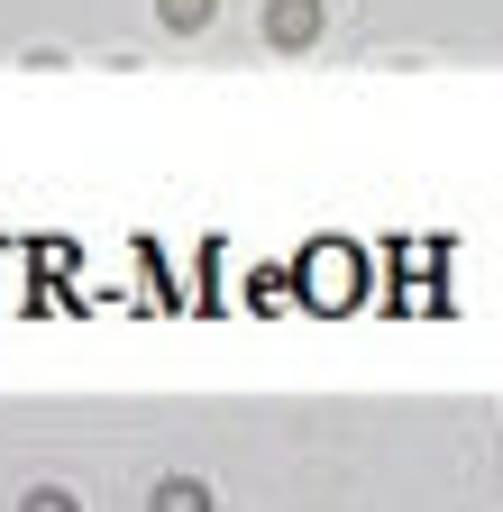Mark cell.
<instances>
[{
    "mask_svg": "<svg viewBox=\"0 0 503 512\" xmlns=\"http://www.w3.org/2000/svg\"><path fill=\"white\" fill-rule=\"evenodd\" d=\"M147 512H211V485H202V476H165Z\"/></svg>",
    "mask_w": 503,
    "mask_h": 512,
    "instance_id": "obj_2",
    "label": "cell"
},
{
    "mask_svg": "<svg viewBox=\"0 0 503 512\" xmlns=\"http://www.w3.org/2000/svg\"><path fill=\"white\" fill-rule=\"evenodd\" d=\"M266 37L275 46H311V37H321V0H275V10H266Z\"/></svg>",
    "mask_w": 503,
    "mask_h": 512,
    "instance_id": "obj_1",
    "label": "cell"
},
{
    "mask_svg": "<svg viewBox=\"0 0 503 512\" xmlns=\"http://www.w3.org/2000/svg\"><path fill=\"white\" fill-rule=\"evenodd\" d=\"M19 512H74V494H55V485H46V494H28Z\"/></svg>",
    "mask_w": 503,
    "mask_h": 512,
    "instance_id": "obj_4",
    "label": "cell"
},
{
    "mask_svg": "<svg viewBox=\"0 0 503 512\" xmlns=\"http://www.w3.org/2000/svg\"><path fill=\"white\" fill-rule=\"evenodd\" d=\"M156 19H165L174 37H202V28H211V0H156Z\"/></svg>",
    "mask_w": 503,
    "mask_h": 512,
    "instance_id": "obj_3",
    "label": "cell"
}]
</instances>
